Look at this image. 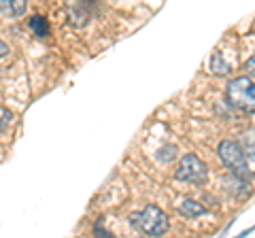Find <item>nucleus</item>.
<instances>
[{
    "mask_svg": "<svg viewBox=\"0 0 255 238\" xmlns=\"http://www.w3.org/2000/svg\"><path fill=\"white\" fill-rule=\"evenodd\" d=\"M243 151L247 155V160H255V130H249L243 136Z\"/></svg>",
    "mask_w": 255,
    "mask_h": 238,
    "instance_id": "obj_9",
    "label": "nucleus"
},
{
    "mask_svg": "<svg viewBox=\"0 0 255 238\" xmlns=\"http://www.w3.org/2000/svg\"><path fill=\"white\" fill-rule=\"evenodd\" d=\"M217 153H219V160L223 162V166L234 174V177L238 181H249L251 179V170H249V162H247V155L243 151V147H241V142H236V140H223L219 149H217Z\"/></svg>",
    "mask_w": 255,
    "mask_h": 238,
    "instance_id": "obj_1",
    "label": "nucleus"
},
{
    "mask_svg": "<svg viewBox=\"0 0 255 238\" xmlns=\"http://www.w3.org/2000/svg\"><path fill=\"white\" fill-rule=\"evenodd\" d=\"M228 100L236 109L255 113V81L249 77H236L228 83Z\"/></svg>",
    "mask_w": 255,
    "mask_h": 238,
    "instance_id": "obj_3",
    "label": "nucleus"
},
{
    "mask_svg": "<svg viewBox=\"0 0 255 238\" xmlns=\"http://www.w3.org/2000/svg\"><path fill=\"white\" fill-rule=\"evenodd\" d=\"M179 213L181 215H185V217H200V215L206 213V209L196 200H183L179 204Z\"/></svg>",
    "mask_w": 255,
    "mask_h": 238,
    "instance_id": "obj_7",
    "label": "nucleus"
},
{
    "mask_svg": "<svg viewBox=\"0 0 255 238\" xmlns=\"http://www.w3.org/2000/svg\"><path fill=\"white\" fill-rule=\"evenodd\" d=\"M132 226L140 230L142 234L147 236H162L168 232V215L159 209V206H145V211H138V213H132L130 215Z\"/></svg>",
    "mask_w": 255,
    "mask_h": 238,
    "instance_id": "obj_2",
    "label": "nucleus"
},
{
    "mask_svg": "<svg viewBox=\"0 0 255 238\" xmlns=\"http://www.w3.org/2000/svg\"><path fill=\"white\" fill-rule=\"evenodd\" d=\"M247 70H249V73H253V75H255V53H253L251 58H249V62H247Z\"/></svg>",
    "mask_w": 255,
    "mask_h": 238,
    "instance_id": "obj_12",
    "label": "nucleus"
},
{
    "mask_svg": "<svg viewBox=\"0 0 255 238\" xmlns=\"http://www.w3.org/2000/svg\"><path fill=\"white\" fill-rule=\"evenodd\" d=\"M174 177L179 181H185V183H204L206 177H209V168H206V164L198 155L187 153L179 160Z\"/></svg>",
    "mask_w": 255,
    "mask_h": 238,
    "instance_id": "obj_4",
    "label": "nucleus"
},
{
    "mask_svg": "<svg viewBox=\"0 0 255 238\" xmlns=\"http://www.w3.org/2000/svg\"><path fill=\"white\" fill-rule=\"evenodd\" d=\"M26 9V0H0V13L6 15V17H21Z\"/></svg>",
    "mask_w": 255,
    "mask_h": 238,
    "instance_id": "obj_6",
    "label": "nucleus"
},
{
    "mask_svg": "<svg viewBox=\"0 0 255 238\" xmlns=\"http://www.w3.org/2000/svg\"><path fill=\"white\" fill-rule=\"evenodd\" d=\"M66 11H68V17L75 26H83L92 15V4L90 2H70Z\"/></svg>",
    "mask_w": 255,
    "mask_h": 238,
    "instance_id": "obj_5",
    "label": "nucleus"
},
{
    "mask_svg": "<svg viewBox=\"0 0 255 238\" xmlns=\"http://www.w3.org/2000/svg\"><path fill=\"white\" fill-rule=\"evenodd\" d=\"M96 236H98V238H113V234L105 232V230H102V226H100V224L96 226Z\"/></svg>",
    "mask_w": 255,
    "mask_h": 238,
    "instance_id": "obj_11",
    "label": "nucleus"
},
{
    "mask_svg": "<svg viewBox=\"0 0 255 238\" xmlns=\"http://www.w3.org/2000/svg\"><path fill=\"white\" fill-rule=\"evenodd\" d=\"M6 53H9V45H6L4 41H0V60H2Z\"/></svg>",
    "mask_w": 255,
    "mask_h": 238,
    "instance_id": "obj_13",
    "label": "nucleus"
},
{
    "mask_svg": "<svg viewBox=\"0 0 255 238\" xmlns=\"http://www.w3.org/2000/svg\"><path fill=\"white\" fill-rule=\"evenodd\" d=\"M211 73H215V75H228L230 73V64L223 62L219 51H215L213 58H211Z\"/></svg>",
    "mask_w": 255,
    "mask_h": 238,
    "instance_id": "obj_10",
    "label": "nucleus"
},
{
    "mask_svg": "<svg viewBox=\"0 0 255 238\" xmlns=\"http://www.w3.org/2000/svg\"><path fill=\"white\" fill-rule=\"evenodd\" d=\"M28 26H30V30L34 32L38 38H45V36H49V23H47V19L45 17H41V15H32L30 17V21H28Z\"/></svg>",
    "mask_w": 255,
    "mask_h": 238,
    "instance_id": "obj_8",
    "label": "nucleus"
}]
</instances>
